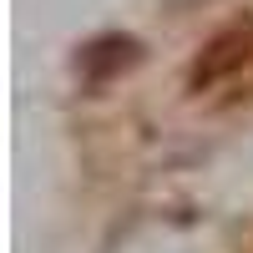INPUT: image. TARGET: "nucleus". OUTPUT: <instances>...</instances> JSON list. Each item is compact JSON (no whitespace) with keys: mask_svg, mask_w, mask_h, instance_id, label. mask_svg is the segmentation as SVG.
<instances>
[{"mask_svg":"<svg viewBox=\"0 0 253 253\" xmlns=\"http://www.w3.org/2000/svg\"><path fill=\"white\" fill-rule=\"evenodd\" d=\"M253 51V26H233V31H223L213 46L203 51L198 61V71H193V86H213V81H223L233 66H243Z\"/></svg>","mask_w":253,"mask_h":253,"instance_id":"obj_1","label":"nucleus"}]
</instances>
